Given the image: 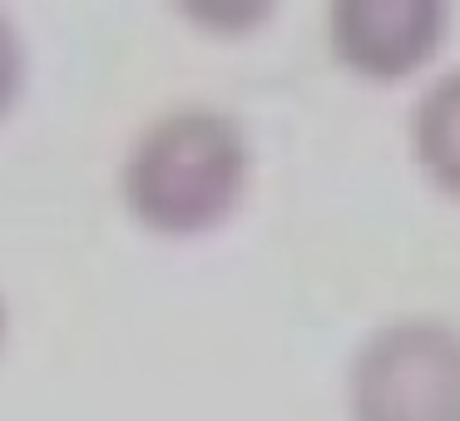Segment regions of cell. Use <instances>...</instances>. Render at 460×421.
<instances>
[{
  "label": "cell",
  "mask_w": 460,
  "mask_h": 421,
  "mask_svg": "<svg viewBox=\"0 0 460 421\" xmlns=\"http://www.w3.org/2000/svg\"><path fill=\"white\" fill-rule=\"evenodd\" d=\"M0 337H5V308H0Z\"/></svg>",
  "instance_id": "obj_6"
},
{
  "label": "cell",
  "mask_w": 460,
  "mask_h": 421,
  "mask_svg": "<svg viewBox=\"0 0 460 421\" xmlns=\"http://www.w3.org/2000/svg\"><path fill=\"white\" fill-rule=\"evenodd\" d=\"M411 149L416 164L440 193L460 199V70L436 80L416 104L411 120Z\"/></svg>",
  "instance_id": "obj_4"
},
{
  "label": "cell",
  "mask_w": 460,
  "mask_h": 421,
  "mask_svg": "<svg viewBox=\"0 0 460 421\" xmlns=\"http://www.w3.org/2000/svg\"><path fill=\"white\" fill-rule=\"evenodd\" d=\"M450 5L440 0H337L327 5V45L361 80H406L440 50Z\"/></svg>",
  "instance_id": "obj_3"
},
{
  "label": "cell",
  "mask_w": 460,
  "mask_h": 421,
  "mask_svg": "<svg viewBox=\"0 0 460 421\" xmlns=\"http://www.w3.org/2000/svg\"><path fill=\"white\" fill-rule=\"evenodd\" d=\"M248 134L223 110H173L139 134L124 164V203L154 233L189 238L228 219L248 193Z\"/></svg>",
  "instance_id": "obj_1"
},
{
  "label": "cell",
  "mask_w": 460,
  "mask_h": 421,
  "mask_svg": "<svg viewBox=\"0 0 460 421\" xmlns=\"http://www.w3.org/2000/svg\"><path fill=\"white\" fill-rule=\"evenodd\" d=\"M351 421H460V327L401 318L357 347Z\"/></svg>",
  "instance_id": "obj_2"
},
{
  "label": "cell",
  "mask_w": 460,
  "mask_h": 421,
  "mask_svg": "<svg viewBox=\"0 0 460 421\" xmlns=\"http://www.w3.org/2000/svg\"><path fill=\"white\" fill-rule=\"evenodd\" d=\"M21 85H25V50H21V35H15V25L0 15V120L11 114L15 100H21Z\"/></svg>",
  "instance_id": "obj_5"
}]
</instances>
